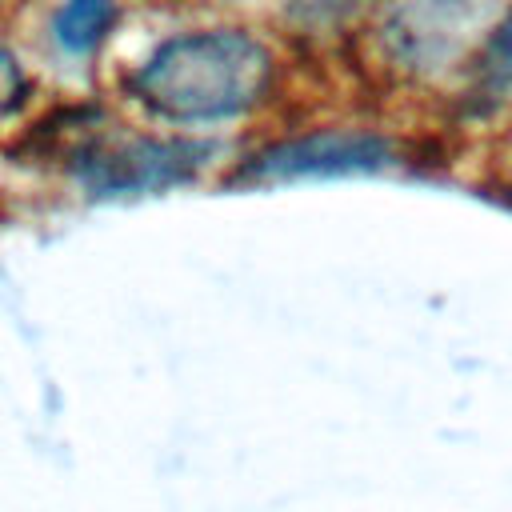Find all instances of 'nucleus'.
Returning <instances> with one entry per match:
<instances>
[{
    "label": "nucleus",
    "instance_id": "nucleus-1",
    "mask_svg": "<svg viewBox=\"0 0 512 512\" xmlns=\"http://www.w3.org/2000/svg\"><path fill=\"white\" fill-rule=\"evenodd\" d=\"M272 84V56L248 32L164 40L132 76V92L164 120L200 124L248 112Z\"/></svg>",
    "mask_w": 512,
    "mask_h": 512
},
{
    "label": "nucleus",
    "instance_id": "nucleus-2",
    "mask_svg": "<svg viewBox=\"0 0 512 512\" xmlns=\"http://www.w3.org/2000/svg\"><path fill=\"white\" fill-rule=\"evenodd\" d=\"M212 156L196 140H156V136H88L76 148V180L96 196L152 192L188 180Z\"/></svg>",
    "mask_w": 512,
    "mask_h": 512
},
{
    "label": "nucleus",
    "instance_id": "nucleus-3",
    "mask_svg": "<svg viewBox=\"0 0 512 512\" xmlns=\"http://www.w3.org/2000/svg\"><path fill=\"white\" fill-rule=\"evenodd\" d=\"M496 0H388L380 36L408 72L448 68L492 20Z\"/></svg>",
    "mask_w": 512,
    "mask_h": 512
},
{
    "label": "nucleus",
    "instance_id": "nucleus-4",
    "mask_svg": "<svg viewBox=\"0 0 512 512\" xmlns=\"http://www.w3.org/2000/svg\"><path fill=\"white\" fill-rule=\"evenodd\" d=\"M392 140L376 132H312L256 152L240 176L248 180H288V176H332V172H368L392 164Z\"/></svg>",
    "mask_w": 512,
    "mask_h": 512
},
{
    "label": "nucleus",
    "instance_id": "nucleus-5",
    "mask_svg": "<svg viewBox=\"0 0 512 512\" xmlns=\"http://www.w3.org/2000/svg\"><path fill=\"white\" fill-rule=\"evenodd\" d=\"M116 20V4L112 0H64L60 12H56V24H52V36L60 48L68 52H92L108 28Z\"/></svg>",
    "mask_w": 512,
    "mask_h": 512
},
{
    "label": "nucleus",
    "instance_id": "nucleus-6",
    "mask_svg": "<svg viewBox=\"0 0 512 512\" xmlns=\"http://www.w3.org/2000/svg\"><path fill=\"white\" fill-rule=\"evenodd\" d=\"M512 84V8L508 16L488 32L480 56H476V72H472V96L480 104H496Z\"/></svg>",
    "mask_w": 512,
    "mask_h": 512
},
{
    "label": "nucleus",
    "instance_id": "nucleus-7",
    "mask_svg": "<svg viewBox=\"0 0 512 512\" xmlns=\"http://www.w3.org/2000/svg\"><path fill=\"white\" fill-rule=\"evenodd\" d=\"M20 100H24V72L8 52H0V116L12 112Z\"/></svg>",
    "mask_w": 512,
    "mask_h": 512
}]
</instances>
